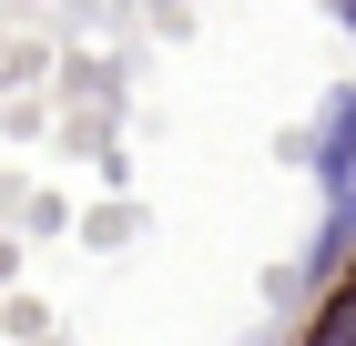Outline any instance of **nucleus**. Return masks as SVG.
<instances>
[{
    "instance_id": "nucleus-2",
    "label": "nucleus",
    "mask_w": 356,
    "mask_h": 346,
    "mask_svg": "<svg viewBox=\"0 0 356 346\" xmlns=\"http://www.w3.org/2000/svg\"><path fill=\"white\" fill-rule=\"evenodd\" d=\"M336 10H346V31H356V0H336Z\"/></svg>"
},
{
    "instance_id": "nucleus-1",
    "label": "nucleus",
    "mask_w": 356,
    "mask_h": 346,
    "mask_svg": "<svg viewBox=\"0 0 356 346\" xmlns=\"http://www.w3.org/2000/svg\"><path fill=\"white\" fill-rule=\"evenodd\" d=\"M305 163H316V184H326V204H336V194H356V81H346V92L326 102V123H316Z\"/></svg>"
}]
</instances>
